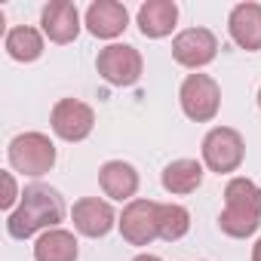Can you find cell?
I'll return each mask as SVG.
<instances>
[{"mask_svg":"<svg viewBox=\"0 0 261 261\" xmlns=\"http://www.w3.org/2000/svg\"><path fill=\"white\" fill-rule=\"evenodd\" d=\"M215 56H218V40L209 28H185L172 40V59L181 68L200 71L209 62H215Z\"/></svg>","mask_w":261,"mask_h":261,"instance_id":"obj_9","label":"cell"},{"mask_svg":"<svg viewBox=\"0 0 261 261\" xmlns=\"http://www.w3.org/2000/svg\"><path fill=\"white\" fill-rule=\"evenodd\" d=\"M49 126L62 142H83L95 126V111L80 98H59L49 114Z\"/></svg>","mask_w":261,"mask_h":261,"instance_id":"obj_7","label":"cell"},{"mask_svg":"<svg viewBox=\"0 0 261 261\" xmlns=\"http://www.w3.org/2000/svg\"><path fill=\"white\" fill-rule=\"evenodd\" d=\"M133 261H163V258H157V255H151V252H142V255H136Z\"/></svg>","mask_w":261,"mask_h":261,"instance_id":"obj_21","label":"cell"},{"mask_svg":"<svg viewBox=\"0 0 261 261\" xmlns=\"http://www.w3.org/2000/svg\"><path fill=\"white\" fill-rule=\"evenodd\" d=\"M178 101H181V111L188 120L194 123H209L218 117V108H221V89L218 83L209 77V74H188L181 89H178Z\"/></svg>","mask_w":261,"mask_h":261,"instance_id":"obj_6","label":"cell"},{"mask_svg":"<svg viewBox=\"0 0 261 261\" xmlns=\"http://www.w3.org/2000/svg\"><path fill=\"white\" fill-rule=\"evenodd\" d=\"M98 185L105 191V197L111 200H120V203H133L136 194H139V169L126 160H108L101 169H98Z\"/></svg>","mask_w":261,"mask_h":261,"instance_id":"obj_14","label":"cell"},{"mask_svg":"<svg viewBox=\"0 0 261 261\" xmlns=\"http://www.w3.org/2000/svg\"><path fill=\"white\" fill-rule=\"evenodd\" d=\"M16 200H22V194L16 188V178H13V172H4V197H0V206H4L7 212H13Z\"/></svg>","mask_w":261,"mask_h":261,"instance_id":"obj_20","label":"cell"},{"mask_svg":"<svg viewBox=\"0 0 261 261\" xmlns=\"http://www.w3.org/2000/svg\"><path fill=\"white\" fill-rule=\"evenodd\" d=\"M258 108H261V89H258Z\"/></svg>","mask_w":261,"mask_h":261,"instance_id":"obj_23","label":"cell"},{"mask_svg":"<svg viewBox=\"0 0 261 261\" xmlns=\"http://www.w3.org/2000/svg\"><path fill=\"white\" fill-rule=\"evenodd\" d=\"M243 157H246V145H243V136L237 129L215 126L206 133V139H203V166L209 172H218V175L237 172L243 166Z\"/></svg>","mask_w":261,"mask_h":261,"instance_id":"obj_4","label":"cell"},{"mask_svg":"<svg viewBox=\"0 0 261 261\" xmlns=\"http://www.w3.org/2000/svg\"><path fill=\"white\" fill-rule=\"evenodd\" d=\"M221 233L233 240H246L261 227V188L252 178H230L224 188V209L218 215Z\"/></svg>","mask_w":261,"mask_h":261,"instance_id":"obj_2","label":"cell"},{"mask_svg":"<svg viewBox=\"0 0 261 261\" xmlns=\"http://www.w3.org/2000/svg\"><path fill=\"white\" fill-rule=\"evenodd\" d=\"M157 230L166 243L181 240L191 230V212L178 203H157Z\"/></svg>","mask_w":261,"mask_h":261,"instance_id":"obj_19","label":"cell"},{"mask_svg":"<svg viewBox=\"0 0 261 261\" xmlns=\"http://www.w3.org/2000/svg\"><path fill=\"white\" fill-rule=\"evenodd\" d=\"M117 227H120V233L129 246H151L160 237V230H157V203L136 197L133 203L123 206Z\"/></svg>","mask_w":261,"mask_h":261,"instance_id":"obj_8","label":"cell"},{"mask_svg":"<svg viewBox=\"0 0 261 261\" xmlns=\"http://www.w3.org/2000/svg\"><path fill=\"white\" fill-rule=\"evenodd\" d=\"M4 49L13 62H37L43 56V34L31 25H16L4 37Z\"/></svg>","mask_w":261,"mask_h":261,"instance_id":"obj_18","label":"cell"},{"mask_svg":"<svg viewBox=\"0 0 261 261\" xmlns=\"http://www.w3.org/2000/svg\"><path fill=\"white\" fill-rule=\"evenodd\" d=\"M142 53L129 43H108L105 49H98L95 59V71L111 86H136L142 80Z\"/></svg>","mask_w":261,"mask_h":261,"instance_id":"obj_5","label":"cell"},{"mask_svg":"<svg viewBox=\"0 0 261 261\" xmlns=\"http://www.w3.org/2000/svg\"><path fill=\"white\" fill-rule=\"evenodd\" d=\"M139 31L148 37V40H163L175 31V22H178V4L175 0H148V4L139 7Z\"/></svg>","mask_w":261,"mask_h":261,"instance_id":"obj_15","label":"cell"},{"mask_svg":"<svg viewBox=\"0 0 261 261\" xmlns=\"http://www.w3.org/2000/svg\"><path fill=\"white\" fill-rule=\"evenodd\" d=\"M71 218H74L77 233H83V237H89V240L108 237L111 227L120 221V218L114 215L111 203H108V200H98V197H83V200H77L74 209H71Z\"/></svg>","mask_w":261,"mask_h":261,"instance_id":"obj_10","label":"cell"},{"mask_svg":"<svg viewBox=\"0 0 261 261\" xmlns=\"http://www.w3.org/2000/svg\"><path fill=\"white\" fill-rule=\"evenodd\" d=\"M203 163L200 160H191V157H181V160H172L160 181H163V191L166 194H175V197H185V194H194L200 185H203Z\"/></svg>","mask_w":261,"mask_h":261,"instance_id":"obj_17","label":"cell"},{"mask_svg":"<svg viewBox=\"0 0 261 261\" xmlns=\"http://www.w3.org/2000/svg\"><path fill=\"white\" fill-rule=\"evenodd\" d=\"M252 261H261V240H255L252 246Z\"/></svg>","mask_w":261,"mask_h":261,"instance_id":"obj_22","label":"cell"},{"mask_svg":"<svg viewBox=\"0 0 261 261\" xmlns=\"http://www.w3.org/2000/svg\"><path fill=\"white\" fill-rule=\"evenodd\" d=\"M7 157H10V166L16 172L40 178V175H46L56 166L59 154H56V145H53L49 136H43V133H22V136H16L10 142Z\"/></svg>","mask_w":261,"mask_h":261,"instance_id":"obj_3","label":"cell"},{"mask_svg":"<svg viewBox=\"0 0 261 261\" xmlns=\"http://www.w3.org/2000/svg\"><path fill=\"white\" fill-rule=\"evenodd\" d=\"M86 31L98 40H114L129 28V10L120 4V0H95L86 10L83 19Z\"/></svg>","mask_w":261,"mask_h":261,"instance_id":"obj_11","label":"cell"},{"mask_svg":"<svg viewBox=\"0 0 261 261\" xmlns=\"http://www.w3.org/2000/svg\"><path fill=\"white\" fill-rule=\"evenodd\" d=\"M227 31H230V40L246 49V53H258L261 49V4H237L227 16Z\"/></svg>","mask_w":261,"mask_h":261,"instance_id":"obj_13","label":"cell"},{"mask_svg":"<svg viewBox=\"0 0 261 261\" xmlns=\"http://www.w3.org/2000/svg\"><path fill=\"white\" fill-rule=\"evenodd\" d=\"M62 218H65V200H62V194L56 188H49V185L34 181V185H28L22 191L19 206L10 212L7 233L13 240H31L34 233L59 227Z\"/></svg>","mask_w":261,"mask_h":261,"instance_id":"obj_1","label":"cell"},{"mask_svg":"<svg viewBox=\"0 0 261 261\" xmlns=\"http://www.w3.org/2000/svg\"><path fill=\"white\" fill-rule=\"evenodd\" d=\"M40 28L53 43H74L80 34V13L71 0H49L40 13Z\"/></svg>","mask_w":261,"mask_h":261,"instance_id":"obj_12","label":"cell"},{"mask_svg":"<svg viewBox=\"0 0 261 261\" xmlns=\"http://www.w3.org/2000/svg\"><path fill=\"white\" fill-rule=\"evenodd\" d=\"M77 258H80V243L65 227L43 230L34 240V261H77Z\"/></svg>","mask_w":261,"mask_h":261,"instance_id":"obj_16","label":"cell"}]
</instances>
